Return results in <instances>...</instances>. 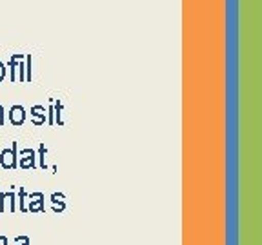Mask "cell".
<instances>
[{"label":"cell","mask_w":262,"mask_h":245,"mask_svg":"<svg viewBox=\"0 0 262 245\" xmlns=\"http://www.w3.org/2000/svg\"><path fill=\"white\" fill-rule=\"evenodd\" d=\"M18 209H20V212H28V209H26V200H28V191H26L24 187H18Z\"/></svg>","instance_id":"8"},{"label":"cell","mask_w":262,"mask_h":245,"mask_svg":"<svg viewBox=\"0 0 262 245\" xmlns=\"http://www.w3.org/2000/svg\"><path fill=\"white\" fill-rule=\"evenodd\" d=\"M29 198V205H26L29 212H44V192L40 191H35V192H29L28 194Z\"/></svg>","instance_id":"3"},{"label":"cell","mask_w":262,"mask_h":245,"mask_svg":"<svg viewBox=\"0 0 262 245\" xmlns=\"http://www.w3.org/2000/svg\"><path fill=\"white\" fill-rule=\"evenodd\" d=\"M49 202H51V205L66 204V194L64 192H53V194L49 196Z\"/></svg>","instance_id":"9"},{"label":"cell","mask_w":262,"mask_h":245,"mask_svg":"<svg viewBox=\"0 0 262 245\" xmlns=\"http://www.w3.org/2000/svg\"><path fill=\"white\" fill-rule=\"evenodd\" d=\"M0 167L6 169V171L18 167V142L13 140L9 149H2V153H0Z\"/></svg>","instance_id":"1"},{"label":"cell","mask_w":262,"mask_h":245,"mask_svg":"<svg viewBox=\"0 0 262 245\" xmlns=\"http://www.w3.org/2000/svg\"><path fill=\"white\" fill-rule=\"evenodd\" d=\"M66 209V204H60V205H51V211L55 212V214H60L62 211Z\"/></svg>","instance_id":"14"},{"label":"cell","mask_w":262,"mask_h":245,"mask_svg":"<svg viewBox=\"0 0 262 245\" xmlns=\"http://www.w3.org/2000/svg\"><path fill=\"white\" fill-rule=\"evenodd\" d=\"M26 82H31L33 78V69H31V62H33V57L31 55H26Z\"/></svg>","instance_id":"10"},{"label":"cell","mask_w":262,"mask_h":245,"mask_svg":"<svg viewBox=\"0 0 262 245\" xmlns=\"http://www.w3.org/2000/svg\"><path fill=\"white\" fill-rule=\"evenodd\" d=\"M8 118H9V122H11L15 127L22 126V124L26 122V118H28V113H26L24 106H20V104H15V106L9 109Z\"/></svg>","instance_id":"4"},{"label":"cell","mask_w":262,"mask_h":245,"mask_svg":"<svg viewBox=\"0 0 262 245\" xmlns=\"http://www.w3.org/2000/svg\"><path fill=\"white\" fill-rule=\"evenodd\" d=\"M46 153H48V147L44 143L38 145V158H40V167L42 169H48V163H46Z\"/></svg>","instance_id":"12"},{"label":"cell","mask_w":262,"mask_h":245,"mask_svg":"<svg viewBox=\"0 0 262 245\" xmlns=\"http://www.w3.org/2000/svg\"><path fill=\"white\" fill-rule=\"evenodd\" d=\"M15 245H29V236H26V234L16 236L15 238Z\"/></svg>","instance_id":"13"},{"label":"cell","mask_w":262,"mask_h":245,"mask_svg":"<svg viewBox=\"0 0 262 245\" xmlns=\"http://www.w3.org/2000/svg\"><path fill=\"white\" fill-rule=\"evenodd\" d=\"M18 167L29 171V169H37V153L33 149H22L18 155Z\"/></svg>","instance_id":"2"},{"label":"cell","mask_w":262,"mask_h":245,"mask_svg":"<svg viewBox=\"0 0 262 245\" xmlns=\"http://www.w3.org/2000/svg\"><path fill=\"white\" fill-rule=\"evenodd\" d=\"M16 67H18V57H16V55H11V58H9V71H11V82H13V84H15Z\"/></svg>","instance_id":"11"},{"label":"cell","mask_w":262,"mask_h":245,"mask_svg":"<svg viewBox=\"0 0 262 245\" xmlns=\"http://www.w3.org/2000/svg\"><path fill=\"white\" fill-rule=\"evenodd\" d=\"M2 124H4V107L0 106V127H2Z\"/></svg>","instance_id":"16"},{"label":"cell","mask_w":262,"mask_h":245,"mask_svg":"<svg viewBox=\"0 0 262 245\" xmlns=\"http://www.w3.org/2000/svg\"><path fill=\"white\" fill-rule=\"evenodd\" d=\"M62 109H64V106H62L60 100H53V116H55V124H58V127L64 126V120H62Z\"/></svg>","instance_id":"7"},{"label":"cell","mask_w":262,"mask_h":245,"mask_svg":"<svg viewBox=\"0 0 262 245\" xmlns=\"http://www.w3.org/2000/svg\"><path fill=\"white\" fill-rule=\"evenodd\" d=\"M16 196L15 191H6V192H0V212L6 211V202H9V212H15L16 207Z\"/></svg>","instance_id":"5"},{"label":"cell","mask_w":262,"mask_h":245,"mask_svg":"<svg viewBox=\"0 0 262 245\" xmlns=\"http://www.w3.org/2000/svg\"><path fill=\"white\" fill-rule=\"evenodd\" d=\"M0 243L8 245V236H4V234H2V236H0Z\"/></svg>","instance_id":"17"},{"label":"cell","mask_w":262,"mask_h":245,"mask_svg":"<svg viewBox=\"0 0 262 245\" xmlns=\"http://www.w3.org/2000/svg\"><path fill=\"white\" fill-rule=\"evenodd\" d=\"M6 73H8V69H6V65L2 64V62H0V82H2L6 78Z\"/></svg>","instance_id":"15"},{"label":"cell","mask_w":262,"mask_h":245,"mask_svg":"<svg viewBox=\"0 0 262 245\" xmlns=\"http://www.w3.org/2000/svg\"><path fill=\"white\" fill-rule=\"evenodd\" d=\"M29 116L33 118V124H35V126H44V124L48 122L44 106H33L31 109H29Z\"/></svg>","instance_id":"6"}]
</instances>
